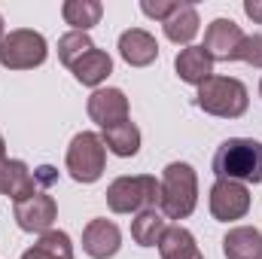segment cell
<instances>
[{"label":"cell","instance_id":"22","mask_svg":"<svg viewBox=\"0 0 262 259\" xmlns=\"http://www.w3.org/2000/svg\"><path fill=\"white\" fill-rule=\"evenodd\" d=\"M89 49H95L92 37L82 31H67L64 37L58 40V61L64 67H73V61H79Z\"/></svg>","mask_w":262,"mask_h":259},{"label":"cell","instance_id":"4","mask_svg":"<svg viewBox=\"0 0 262 259\" xmlns=\"http://www.w3.org/2000/svg\"><path fill=\"white\" fill-rule=\"evenodd\" d=\"M162 186L152 174H134V177H116L107 186V207L113 213H140L149 207H159Z\"/></svg>","mask_w":262,"mask_h":259},{"label":"cell","instance_id":"23","mask_svg":"<svg viewBox=\"0 0 262 259\" xmlns=\"http://www.w3.org/2000/svg\"><path fill=\"white\" fill-rule=\"evenodd\" d=\"M37 247H43V250H49V253H55V256H61V259H73L70 235H67V232H58V229L43 232V235L37 238Z\"/></svg>","mask_w":262,"mask_h":259},{"label":"cell","instance_id":"7","mask_svg":"<svg viewBox=\"0 0 262 259\" xmlns=\"http://www.w3.org/2000/svg\"><path fill=\"white\" fill-rule=\"evenodd\" d=\"M207 204H210L213 220H220V223H232V220H244V217H247L253 198H250V192H247L244 183H235V180H216V183L210 186V198H207Z\"/></svg>","mask_w":262,"mask_h":259},{"label":"cell","instance_id":"2","mask_svg":"<svg viewBox=\"0 0 262 259\" xmlns=\"http://www.w3.org/2000/svg\"><path fill=\"white\" fill-rule=\"evenodd\" d=\"M162 198L159 210L168 220H186L198 204V174L189 162H171L162 171Z\"/></svg>","mask_w":262,"mask_h":259},{"label":"cell","instance_id":"12","mask_svg":"<svg viewBox=\"0 0 262 259\" xmlns=\"http://www.w3.org/2000/svg\"><path fill=\"white\" fill-rule=\"evenodd\" d=\"M119 55L122 61L131 67H149L156 58H159V43L149 31L143 28H128L122 31L119 37Z\"/></svg>","mask_w":262,"mask_h":259},{"label":"cell","instance_id":"17","mask_svg":"<svg viewBox=\"0 0 262 259\" xmlns=\"http://www.w3.org/2000/svg\"><path fill=\"white\" fill-rule=\"evenodd\" d=\"M70 73H73L76 82H82V85H89V89H98V85L113 73V58H110L104 49L95 46V49H89L79 61H73Z\"/></svg>","mask_w":262,"mask_h":259},{"label":"cell","instance_id":"3","mask_svg":"<svg viewBox=\"0 0 262 259\" xmlns=\"http://www.w3.org/2000/svg\"><path fill=\"white\" fill-rule=\"evenodd\" d=\"M195 104L210 113V116H220V119H241L250 107V95H247V85L235 76H210L198 85Z\"/></svg>","mask_w":262,"mask_h":259},{"label":"cell","instance_id":"18","mask_svg":"<svg viewBox=\"0 0 262 259\" xmlns=\"http://www.w3.org/2000/svg\"><path fill=\"white\" fill-rule=\"evenodd\" d=\"M165 232H168V217H165L159 207L140 210V213L131 220V238H134V244H140V247H159V241L165 238Z\"/></svg>","mask_w":262,"mask_h":259},{"label":"cell","instance_id":"13","mask_svg":"<svg viewBox=\"0 0 262 259\" xmlns=\"http://www.w3.org/2000/svg\"><path fill=\"white\" fill-rule=\"evenodd\" d=\"M40 192L34 183V171L21 159H0V195H9L12 201H21L28 195Z\"/></svg>","mask_w":262,"mask_h":259},{"label":"cell","instance_id":"11","mask_svg":"<svg viewBox=\"0 0 262 259\" xmlns=\"http://www.w3.org/2000/svg\"><path fill=\"white\" fill-rule=\"evenodd\" d=\"M122 247V232L113 220H92L82 229V250L92 259H110Z\"/></svg>","mask_w":262,"mask_h":259},{"label":"cell","instance_id":"28","mask_svg":"<svg viewBox=\"0 0 262 259\" xmlns=\"http://www.w3.org/2000/svg\"><path fill=\"white\" fill-rule=\"evenodd\" d=\"M21 259H61V256H55V253H49V250H43V247H31V250H25L21 253Z\"/></svg>","mask_w":262,"mask_h":259},{"label":"cell","instance_id":"24","mask_svg":"<svg viewBox=\"0 0 262 259\" xmlns=\"http://www.w3.org/2000/svg\"><path fill=\"white\" fill-rule=\"evenodd\" d=\"M238 61L250 67H262V34H247L241 49H238Z\"/></svg>","mask_w":262,"mask_h":259},{"label":"cell","instance_id":"31","mask_svg":"<svg viewBox=\"0 0 262 259\" xmlns=\"http://www.w3.org/2000/svg\"><path fill=\"white\" fill-rule=\"evenodd\" d=\"M259 95H262V79H259Z\"/></svg>","mask_w":262,"mask_h":259},{"label":"cell","instance_id":"6","mask_svg":"<svg viewBox=\"0 0 262 259\" xmlns=\"http://www.w3.org/2000/svg\"><path fill=\"white\" fill-rule=\"evenodd\" d=\"M49 46L40 31L15 28L0 40V64L6 70H34L46 61Z\"/></svg>","mask_w":262,"mask_h":259},{"label":"cell","instance_id":"21","mask_svg":"<svg viewBox=\"0 0 262 259\" xmlns=\"http://www.w3.org/2000/svg\"><path fill=\"white\" fill-rule=\"evenodd\" d=\"M61 15H64V21L70 25V31L89 34V31L101 21L104 6H101V0H64Z\"/></svg>","mask_w":262,"mask_h":259},{"label":"cell","instance_id":"5","mask_svg":"<svg viewBox=\"0 0 262 259\" xmlns=\"http://www.w3.org/2000/svg\"><path fill=\"white\" fill-rule=\"evenodd\" d=\"M67 174L76 183H95L101 180L104 168H107V146L101 140V134L95 131H79L70 146H67Z\"/></svg>","mask_w":262,"mask_h":259},{"label":"cell","instance_id":"9","mask_svg":"<svg viewBox=\"0 0 262 259\" xmlns=\"http://www.w3.org/2000/svg\"><path fill=\"white\" fill-rule=\"evenodd\" d=\"M244 31L241 25H235L232 18H213L204 31V52L216 61H238V49L244 43Z\"/></svg>","mask_w":262,"mask_h":259},{"label":"cell","instance_id":"30","mask_svg":"<svg viewBox=\"0 0 262 259\" xmlns=\"http://www.w3.org/2000/svg\"><path fill=\"white\" fill-rule=\"evenodd\" d=\"M3 37H6V34H3V15H0V40H3Z\"/></svg>","mask_w":262,"mask_h":259},{"label":"cell","instance_id":"10","mask_svg":"<svg viewBox=\"0 0 262 259\" xmlns=\"http://www.w3.org/2000/svg\"><path fill=\"white\" fill-rule=\"evenodd\" d=\"M89 119L98 122L101 128H110V125H119L128 119V98L122 89H95L89 95Z\"/></svg>","mask_w":262,"mask_h":259},{"label":"cell","instance_id":"1","mask_svg":"<svg viewBox=\"0 0 262 259\" xmlns=\"http://www.w3.org/2000/svg\"><path fill=\"white\" fill-rule=\"evenodd\" d=\"M210 168L216 180L262 183V143L253 137H229L216 146Z\"/></svg>","mask_w":262,"mask_h":259},{"label":"cell","instance_id":"19","mask_svg":"<svg viewBox=\"0 0 262 259\" xmlns=\"http://www.w3.org/2000/svg\"><path fill=\"white\" fill-rule=\"evenodd\" d=\"M159 253L162 259H204L195 244V235L183 226H168L165 238L159 241Z\"/></svg>","mask_w":262,"mask_h":259},{"label":"cell","instance_id":"8","mask_svg":"<svg viewBox=\"0 0 262 259\" xmlns=\"http://www.w3.org/2000/svg\"><path fill=\"white\" fill-rule=\"evenodd\" d=\"M12 217H15V226H18L21 232H37V235H43V232H49L52 223L58 220V204H55L52 195L34 192V195H28V198H21V201H15Z\"/></svg>","mask_w":262,"mask_h":259},{"label":"cell","instance_id":"25","mask_svg":"<svg viewBox=\"0 0 262 259\" xmlns=\"http://www.w3.org/2000/svg\"><path fill=\"white\" fill-rule=\"evenodd\" d=\"M140 9H143V15H149L156 21H168L171 12L177 9V0H143Z\"/></svg>","mask_w":262,"mask_h":259},{"label":"cell","instance_id":"29","mask_svg":"<svg viewBox=\"0 0 262 259\" xmlns=\"http://www.w3.org/2000/svg\"><path fill=\"white\" fill-rule=\"evenodd\" d=\"M0 159H6V140H3V134H0Z\"/></svg>","mask_w":262,"mask_h":259},{"label":"cell","instance_id":"27","mask_svg":"<svg viewBox=\"0 0 262 259\" xmlns=\"http://www.w3.org/2000/svg\"><path fill=\"white\" fill-rule=\"evenodd\" d=\"M244 12H247V18L262 25V0H244Z\"/></svg>","mask_w":262,"mask_h":259},{"label":"cell","instance_id":"14","mask_svg":"<svg viewBox=\"0 0 262 259\" xmlns=\"http://www.w3.org/2000/svg\"><path fill=\"white\" fill-rule=\"evenodd\" d=\"M174 70H177V76H180L183 82H189V85H201L204 79L213 76V58L204 52V46H186V49L177 52V58H174Z\"/></svg>","mask_w":262,"mask_h":259},{"label":"cell","instance_id":"26","mask_svg":"<svg viewBox=\"0 0 262 259\" xmlns=\"http://www.w3.org/2000/svg\"><path fill=\"white\" fill-rule=\"evenodd\" d=\"M34 183H37V189H49V186H55V183H58V168H52V165H40V168L34 171Z\"/></svg>","mask_w":262,"mask_h":259},{"label":"cell","instance_id":"16","mask_svg":"<svg viewBox=\"0 0 262 259\" xmlns=\"http://www.w3.org/2000/svg\"><path fill=\"white\" fill-rule=\"evenodd\" d=\"M226 259H262V232L256 226H235L223 238Z\"/></svg>","mask_w":262,"mask_h":259},{"label":"cell","instance_id":"15","mask_svg":"<svg viewBox=\"0 0 262 259\" xmlns=\"http://www.w3.org/2000/svg\"><path fill=\"white\" fill-rule=\"evenodd\" d=\"M162 28H165V37L171 40V43H183V46H189L192 40H195L198 28H201V18H198V9L195 3H189V0H180L177 3V9L171 12V18L168 21H162Z\"/></svg>","mask_w":262,"mask_h":259},{"label":"cell","instance_id":"20","mask_svg":"<svg viewBox=\"0 0 262 259\" xmlns=\"http://www.w3.org/2000/svg\"><path fill=\"white\" fill-rule=\"evenodd\" d=\"M101 140H104V146H107L113 156L131 159V156H137V149H140V128H137L131 119H125V122H119V125L104 128Z\"/></svg>","mask_w":262,"mask_h":259}]
</instances>
